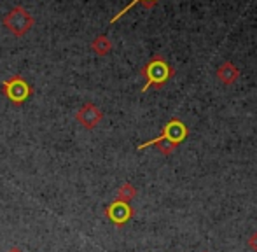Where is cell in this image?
<instances>
[{"label": "cell", "instance_id": "cell-7", "mask_svg": "<svg viewBox=\"0 0 257 252\" xmlns=\"http://www.w3.org/2000/svg\"><path fill=\"white\" fill-rule=\"evenodd\" d=\"M217 75H219V79L224 82V84H233V82L238 79V70H236V67H234V65L224 63L222 67L219 68Z\"/></svg>", "mask_w": 257, "mask_h": 252}, {"label": "cell", "instance_id": "cell-1", "mask_svg": "<svg viewBox=\"0 0 257 252\" xmlns=\"http://www.w3.org/2000/svg\"><path fill=\"white\" fill-rule=\"evenodd\" d=\"M2 23L13 35L23 37V35L35 25V20L27 9H23L21 6H16L14 9H11L9 13L4 16Z\"/></svg>", "mask_w": 257, "mask_h": 252}, {"label": "cell", "instance_id": "cell-9", "mask_svg": "<svg viewBox=\"0 0 257 252\" xmlns=\"http://www.w3.org/2000/svg\"><path fill=\"white\" fill-rule=\"evenodd\" d=\"M91 49L98 56H105L112 49V44H110V41L105 37V35H98V37L91 42Z\"/></svg>", "mask_w": 257, "mask_h": 252}, {"label": "cell", "instance_id": "cell-10", "mask_svg": "<svg viewBox=\"0 0 257 252\" xmlns=\"http://www.w3.org/2000/svg\"><path fill=\"white\" fill-rule=\"evenodd\" d=\"M156 2H158V0H132V2H130L128 6L124 7V9H121L117 14H115L114 18H112V20H110V23H114V21H117L119 18H122V16H124V14L128 13V11L132 9V7L135 6V4H142V6H146V7H151V6H154Z\"/></svg>", "mask_w": 257, "mask_h": 252}, {"label": "cell", "instance_id": "cell-8", "mask_svg": "<svg viewBox=\"0 0 257 252\" xmlns=\"http://www.w3.org/2000/svg\"><path fill=\"white\" fill-rule=\"evenodd\" d=\"M135 196H137V188L132 184V182H124V184L119 186L115 200H117V201H124V203H130V201H132Z\"/></svg>", "mask_w": 257, "mask_h": 252}, {"label": "cell", "instance_id": "cell-4", "mask_svg": "<svg viewBox=\"0 0 257 252\" xmlns=\"http://www.w3.org/2000/svg\"><path fill=\"white\" fill-rule=\"evenodd\" d=\"M102 117H103V112L91 102L84 103V105L75 112V119H77V123L81 126H84L86 130L96 128V126L100 124V121H102Z\"/></svg>", "mask_w": 257, "mask_h": 252}, {"label": "cell", "instance_id": "cell-3", "mask_svg": "<svg viewBox=\"0 0 257 252\" xmlns=\"http://www.w3.org/2000/svg\"><path fill=\"white\" fill-rule=\"evenodd\" d=\"M142 74L146 75L147 84L144 86L142 91H147L151 86H163L172 75V68L168 67V63L165 62L163 58L156 56V58L151 60L149 63L146 65V68L142 70Z\"/></svg>", "mask_w": 257, "mask_h": 252}, {"label": "cell", "instance_id": "cell-6", "mask_svg": "<svg viewBox=\"0 0 257 252\" xmlns=\"http://www.w3.org/2000/svg\"><path fill=\"white\" fill-rule=\"evenodd\" d=\"M186 135H187V128H186V124L182 123V121H179V119H172L168 124L165 126V130H163V139H166V140H170V142H173V144H177L179 146L180 142H182L184 139H186Z\"/></svg>", "mask_w": 257, "mask_h": 252}, {"label": "cell", "instance_id": "cell-5", "mask_svg": "<svg viewBox=\"0 0 257 252\" xmlns=\"http://www.w3.org/2000/svg\"><path fill=\"white\" fill-rule=\"evenodd\" d=\"M105 215H107V219H110L115 226H122L124 222H128L130 219L133 217V208L130 207V203L114 200L105 208Z\"/></svg>", "mask_w": 257, "mask_h": 252}, {"label": "cell", "instance_id": "cell-12", "mask_svg": "<svg viewBox=\"0 0 257 252\" xmlns=\"http://www.w3.org/2000/svg\"><path fill=\"white\" fill-rule=\"evenodd\" d=\"M7 252H23V250H21V249H18V247H13V249H9Z\"/></svg>", "mask_w": 257, "mask_h": 252}, {"label": "cell", "instance_id": "cell-11", "mask_svg": "<svg viewBox=\"0 0 257 252\" xmlns=\"http://www.w3.org/2000/svg\"><path fill=\"white\" fill-rule=\"evenodd\" d=\"M248 247H250V249L252 250H254V252H257V231L255 233H252V235L250 236H248Z\"/></svg>", "mask_w": 257, "mask_h": 252}, {"label": "cell", "instance_id": "cell-2", "mask_svg": "<svg viewBox=\"0 0 257 252\" xmlns=\"http://www.w3.org/2000/svg\"><path fill=\"white\" fill-rule=\"evenodd\" d=\"M2 91L14 105H23L32 95H34V88L25 81L21 75H11L9 79L2 82Z\"/></svg>", "mask_w": 257, "mask_h": 252}]
</instances>
